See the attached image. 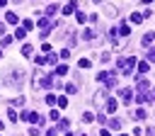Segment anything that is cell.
<instances>
[{"instance_id": "1", "label": "cell", "mask_w": 155, "mask_h": 136, "mask_svg": "<svg viewBox=\"0 0 155 136\" xmlns=\"http://www.w3.org/2000/svg\"><path fill=\"white\" fill-rule=\"evenodd\" d=\"M53 85V78H49L46 73L41 71H36L34 73V90H41V88H51Z\"/></svg>"}, {"instance_id": "2", "label": "cell", "mask_w": 155, "mask_h": 136, "mask_svg": "<svg viewBox=\"0 0 155 136\" xmlns=\"http://www.w3.org/2000/svg\"><path fill=\"white\" fill-rule=\"evenodd\" d=\"M22 119H27V122H32V124H39V126L44 124V117L36 114V112H22Z\"/></svg>"}, {"instance_id": "3", "label": "cell", "mask_w": 155, "mask_h": 136, "mask_svg": "<svg viewBox=\"0 0 155 136\" xmlns=\"http://www.w3.org/2000/svg\"><path fill=\"white\" fill-rule=\"evenodd\" d=\"M116 66H119V68H121V71L128 75V73H131V68L136 66V58H133V56H131V58H121V61L116 63Z\"/></svg>"}, {"instance_id": "4", "label": "cell", "mask_w": 155, "mask_h": 136, "mask_svg": "<svg viewBox=\"0 0 155 136\" xmlns=\"http://www.w3.org/2000/svg\"><path fill=\"white\" fill-rule=\"evenodd\" d=\"M116 90H119V95H121V100H124L126 105H128V102L133 100V90H131V88H116Z\"/></svg>"}, {"instance_id": "5", "label": "cell", "mask_w": 155, "mask_h": 136, "mask_svg": "<svg viewBox=\"0 0 155 136\" xmlns=\"http://www.w3.org/2000/svg\"><path fill=\"white\" fill-rule=\"evenodd\" d=\"M75 7H78V0H70V3L63 7V15H70V12H75Z\"/></svg>"}, {"instance_id": "6", "label": "cell", "mask_w": 155, "mask_h": 136, "mask_svg": "<svg viewBox=\"0 0 155 136\" xmlns=\"http://www.w3.org/2000/svg\"><path fill=\"white\" fill-rule=\"evenodd\" d=\"M116 107H119V102H116L114 97H109L107 100V112H116Z\"/></svg>"}, {"instance_id": "7", "label": "cell", "mask_w": 155, "mask_h": 136, "mask_svg": "<svg viewBox=\"0 0 155 136\" xmlns=\"http://www.w3.org/2000/svg\"><path fill=\"white\" fill-rule=\"evenodd\" d=\"M128 32H131V27H128L126 22H121V25H119V34H121V36H128Z\"/></svg>"}, {"instance_id": "8", "label": "cell", "mask_w": 155, "mask_h": 136, "mask_svg": "<svg viewBox=\"0 0 155 136\" xmlns=\"http://www.w3.org/2000/svg\"><path fill=\"white\" fill-rule=\"evenodd\" d=\"M5 22H7V25H17V15H15V12H7V15H5Z\"/></svg>"}, {"instance_id": "9", "label": "cell", "mask_w": 155, "mask_h": 136, "mask_svg": "<svg viewBox=\"0 0 155 136\" xmlns=\"http://www.w3.org/2000/svg\"><path fill=\"white\" fill-rule=\"evenodd\" d=\"M153 39H155V34H153V32H148V34L143 36V46H150V44H153Z\"/></svg>"}, {"instance_id": "10", "label": "cell", "mask_w": 155, "mask_h": 136, "mask_svg": "<svg viewBox=\"0 0 155 136\" xmlns=\"http://www.w3.org/2000/svg\"><path fill=\"white\" fill-rule=\"evenodd\" d=\"M148 71H150V63L148 61H141L138 63V73H148Z\"/></svg>"}, {"instance_id": "11", "label": "cell", "mask_w": 155, "mask_h": 136, "mask_svg": "<svg viewBox=\"0 0 155 136\" xmlns=\"http://www.w3.org/2000/svg\"><path fill=\"white\" fill-rule=\"evenodd\" d=\"M56 12H58V5H49L46 7V17H53Z\"/></svg>"}, {"instance_id": "12", "label": "cell", "mask_w": 155, "mask_h": 136, "mask_svg": "<svg viewBox=\"0 0 155 136\" xmlns=\"http://www.w3.org/2000/svg\"><path fill=\"white\" fill-rule=\"evenodd\" d=\"M133 119H145V109H136L133 112Z\"/></svg>"}, {"instance_id": "13", "label": "cell", "mask_w": 155, "mask_h": 136, "mask_svg": "<svg viewBox=\"0 0 155 136\" xmlns=\"http://www.w3.org/2000/svg\"><path fill=\"white\" fill-rule=\"evenodd\" d=\"M83 122H87V124L94 122V114H92V112H85V114H83Z\"/></svg>"}, {"instance_id": "14", "label": "cell", "mask_w": 155, "mask_h": 136, "mask_svg": "<svg viewBox=\"0 0 155 136\" xmlns=\"http://www.w3.org/2000/svg\"><path fill=\"white\" fill-rule=\"evenodd\" d=\"M68 73V66H56V75H66Z\"/></svg>"}, {"instance_id": "15", "label": "cell", "mask_w": 155, "mask_h": 136, "mask_svg": "<svg viewBox=\"0 0 155 136\" xmlns=\"http://www.w3.org/2000/svg\"><path fill=\"white\" fill-rule=\"evenodd\" d=\"M7 117H10V122H17V119H19V117H17V112H15V109H10V112H7Z\"/></svg>"}, {"instance_id": "16", "label": "cell", "mask_w": 155, "mask_h": 136, "mask_svg": "<svg viewBox=\"0 0 155 136\" xmlns=\"http://www.w3.org/2000/svg\"><path fill=\"white\" fill-rule=\"evenodd\" d=\"M109 126H111V129H121V122H119V119H111Z\"/></svg>"}, {"instance_id": "17", "label": "cell", "mask_w": 155, "mask_h": 136, "mask_svg": "<svg viewBox=\"0 0 155 136\" xmlns=\"http://www.w3.org/2000/svg\"><path fill=\"white\" fill-rule=\"evenodd\" d=\"M141 19H143V17H141L138 12H133V15H131V22H136V25H138V22H141Z\"/></svg>"}, {"instance_id": "18", "label": "cell", "mask_w": 155, "mask_h": 136, "mask_svg": "<svg viewBox=\"0 0 155 136\" xmlns=\"http://www.w3.org/2000/svg\"><path fill=\"white\" fill-rule=\"evenodd\" d=\"M22 54H24V56H32V46L24 44V46H22Z\"/></svg>"}, {"instance_id": "19", "label": "cell", "mask_w": 155, "mask_h": 136, "mask_svg": "<svg viewBox=\"0 0 155 136\" xmlns=\"http://www.w3.org/2000/svg\"><path fill=\"white\" fill-rule=\"evenodd\" d=\"M12 105H15V107H22V105H24V97H17V100H12Z\"/></svg>"}, {"instance_id": "20", "label": "cell", "mask_w": 155, "mask_h": 136, "mask_svg": "<svg viewBox=\"0 0 155 136\" xmlns=\"http://www.w3.org/2000/svg\"><path fill=\"white\" fill-rule=\"evenodd\" d=\"M56 105H61V107H66V105H68V100H66V97H56Z\"/></svg>"}, {"instance_id": "21", "label": "cell", "mask_w": 155, "mask_h": 136, "mask_svg": "<svg viewBox=\"0 0 155 136\" xmlns=\"http://www.w3.org/2000/svg\"><path fill=\"white\" fill-rule=\"evenodd\" d=\"M22 27H24V32H27V29H32L34 25H32V19H24V22H22Z\"/></svg>"}, {"instance_id": "22", "label": "cell", "mask_w": 155, "mask_h": 136, "mask_svg": "<svg viewBox=\"0 0 155 136\" xmlns=\"http://www.w3.org/2000/svg\"><path fill=\"white\" fill-rule=\"evenodd\" d=\"M58 129L66 131V129H68V122H66V119H61V122H58Z\"/></svg>"}, {"instance_id": "23", "label": "cell", "mask_w": 155, "mask_h": 136, "mask_svg": "<svg viewBox=\"0 0 155 136\" xmlns=\"http://www.w3.org/2000/svg\"><path fill=\"white\" fill-rule=\"evenodd\" d=\"M66 90H68L70 95H75V92H78V85H66Z\"/></svg>"}, {"instance_id": "24", "label": "cell", "mask_w": 155, "mask_h": 136, "mask_svg": "<svg viewBox=\"0 0 155 136\" xmlns=\"http://www.w3.org/2000/svg\"><path fill=\"white\" fill-rule=\"evenodd\" d=\"M24 34H27L24 29H17V32H15V36H17V39H24Z\"/></svg>"}, {"instance_id": "25", "label": "cell", "mask_w": 155, "mask_h": 136, "mask_svg": "<svg viewBox=\"0 0 155 136\" xmlns=\"http://www.w3.org/2000/svg\"><path fill=\"white\" fill-rule=\"evenodd\" d=\"M12 44V36H3V46H10Z\"/></svg>"}, {"instance_id": "26", "label": "cell", "mask_w": 155, "mask_h": 136, "mask_svg": "<svg viewBox=\"0 0 155 136\" xmlns=\"http://www.w3.org/2000/svg\"><path fill=\"white\" fill-rule=\"evenodd\" d=\"M46 102L49 105H56V95H46Z\"/></svg>"}, {"instance_id": "27", "label": "cell", "mask_w": 155, "mask_h": 136, "mask_svg": "<svg viewBox=\"0 0 155 136\" xmlns=\"http://www.w3.org/2000/svg\"><path fill=\"white\" fill-rule=\"evenodd\" d=\"M49 136H58V129H51V131H49Z\"/></svg>"}, {"instance_id": "28", "label": "cell", "mask_w": 155, "mask_h": 136, "mask_svg": "<svg viewBox=\"0 0 155 136\" xmlns=\"http://www.w3.org/2000/svg\"><path fill=\"white\" fill-rule=\"evenodd\" d=\"M100 136H111V134H109V131H104V129H102V131H100Z\"/></svg>"}, {"instance_id": "29", "label": "cell", "mask_w": 155, "mask_h": 136, "mask_svg": "<svg viewBox=\"0 0 155 136\" xmlns=\"http://www.w3.org/2000/svg\"><path fill=\"white\" fill-rule=\"evenodd\" d=\"M5 3H7V0H0V7H3V5H5Z\"/></svg>"}, {"instance_id": "30", "label": "cell", "mask_w": 155, "mask_h": 136, "mask_svg": "<svg viewBox=\"0 0 155 136\" xmlns=\"http://www.w3.org/2000/svg\"><path fill=\"white\" fill-rule=\"evenodd\" d=\"M143 3H145V5H150V3H153V0H143Z\"/></svg>"}, {"instance_id": "31", "label": "cell", "mask_w": 155, "mask_h": 136, "mask_svg": "<svg viewBox=\"0 0 155 136\" xmlns=\"http://www.w3.org/2000/svg\"><path fill=\"white\" fill-rule=\"evenodd\" d=\"M15 3H19V0H15Z\"/></svg>"}]
</instances>
